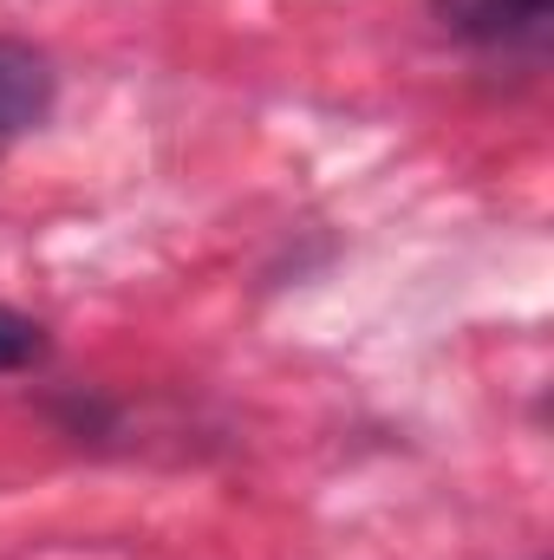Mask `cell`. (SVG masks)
Returning <instances> with one entry per match:
<instances>
[{"label":"cell","mask_w":554,"mask_h":560,"mask_svg":"<svg viewBox=\"0 0 554 560\" xmlns=\"http://www.w3.org/2000/svg\"><path fill=\"white\" fill-rule=\"evenodd\" d=\"M46 359V326L26 319L20 306H0V372H26Z\"/></svg>","instance_id":"3957f363"},{"label":"cell","mask_w":554,"mask_h":560,"mask_svg":"<svg viewBox=\"0 0 554 560\" xmlns=\"http://www.w3.org/2000/svg\"><path fill=\"white\" fill-rule=\"evenodd\" d=\"M554 0H437L443 33L476 52H542Z\"/></svg>","instance_id":"6da1fadb"},{"label":"cell","mask_w":554,"mask_h":560,"mask_svg":"<svg viewBox=\"0 0 554 560\" xmlns=\"http://www.w3.org/2000/svg\"><path fill=\"white\" fill-rule=\"evenodd\" d=\"M53 98H59L53 59L39 46H26V39H0V143L26 138L33 125H46Z\"/></svg>","instance_id":"7a4b0ae2"}]
</instances>
